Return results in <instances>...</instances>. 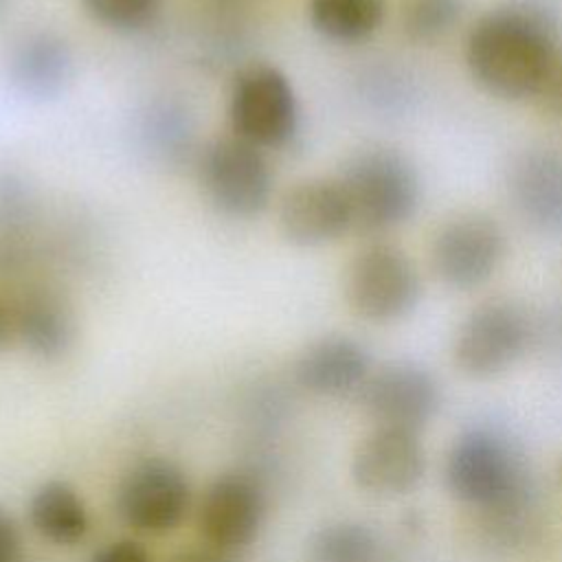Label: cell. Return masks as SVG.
I'll list each match as a JSON object with an SVG mask.
<instances>
[{"instance_id": "28", "label": "cell", "mask_w": 562, "mask_h": 562, "mask_svg": "<svg viewBox=\"0 0 562 562\" xmlns=\"http://www.w3.org/2000/svg\"><path fill=\"white\" fill-rule=\"evenodd\" d=\"M13 340H18L13 299L0 292V351H4Z\"/></svg>"}, {"instance_id": "11", "label": "cell", "mask_w": 562, "mask_h": 562, "mask_svg": "<svg viewBox=\"0 0 562 562\" xmlns=\"http://www.w3.org/2000/svg\"><path fill=\"white\" fill-rule=\"evenodd\" d=\"M426 472V452L419 432L373 426L351 457L353 483L380 498L402 496L417 487Z\"/></svg>"}, {"instance_id": "16", "label": "cell", "mask_w": 562, "mask_h": 562, "mask_svg": "<svg viewBox=\"0 0 562 562\" xmlns=\"http://www.w3.org/2000/svg\"><path fill=\"white\" fill-rule=\"evenodd\" d=\"M72 70L75 59L70 46L48 31L24 35L11 48L7 64L11 86L31 101L57 99L68 88Z\"/></svg>"}, {"instance_id": "2", "label": "cell", "mask_w": 562, "mask_h": 562, "mask_svg": "<svg viewBox=\"0 0 562 562\" xmlns=\"http://www.w3.org/2000/svg\"><path fill=\"white\" fill-rule=\"evenodd\" d=\"M353 215V231L384 233L413 217L419 206V178L404 154L367 147L351 154L338 176Z\"/></svg>"}, {"instance_id": "29", "label": "cell", "mask_w": 562, "mask_h": 562, "mask_svg": "<svg viewBox=\"0 0 562 562\" xmlns=\"http://www.w3.org/2000/svg\"><path fill=\"white\" fill-rule=\"evenodd\" d=\"M167 562H231L226 553L213 549V547H191L176 551Z\"/></svg>"}, {"instance_id": "24", "label": "cell", "mask_w": 562, "mask_h": 562, "mask_svg": "<svg viewBox=\"0 0 562 562\" xmlns=\"http://www.w3.org/2000/svg\"><path fill=\"white\" fill-rule=\"evenodd\" d=\"M33 198L29 187L15 176H2L0 178V222L9 226V231H15L31 217Z\"/></svg>"}, {"instance_id": "15", "label": "cell", "mask_w": 562, "mask_h": 562, "mask_svg": "<svg viewBox=\"0 0 562 562\" xmlns=\"http://www.w3.org/2000/svg\"><path fill=\"white\" fill-rule=\"evenodd\" d=\"M15 336L42 360H57L75 342V314L68 299L53 285L33 283L13 296Z\"/></svg>"}, {"instance_id": "21", "label": "cell", "mask_w": 562, "mask_h": 562, "mask_svg": "<svg viewBox=\"0 0 562 562\" xmlns=\"http://www.w3.org/2000/svg\"><path fill=\"white\" fill-rule=\"evenodd\" d=\"M140 138L151 154L167 160H178L193 140L191 116L180 103H154L143 116Z\"/></svg>"}, {"instance_id": "27", "label": "cell", "mask_w": 562, "mask_h": 562, "mask_svg": "<svg viewBox=\"0 0 562 562\" xmlns=\"http://www.w3.org/2000/svg\"><path fill=\"white\" fill-rule=\"evenodd\" d=\"M20 560V533L9 516L0 507V562H18Z\"/></svg>"}, {"instance_id": "31", "label": "cell", "mask_w": 562, "mask_h": 562, "mask_svg": "<svg viewBox=\"0 0 562 562\" xmlns=\"http://www.w3.org/2000/svg\"><path fill=\"white\" fill-rule=\"evenodd\" d=\"M18 562H20V560H18Z\"/></svg>"}, {"instance_id": "12", "label": "cell", "mask_w": 562, "mask_h": 562, "mask_svg": "<svg viewBox=\"0 0 562 562\" xmlns=\"http://www.w3.org/2000/svg\"><path fill=\"white\" fill-rule=\"evenodd\" d=\"M263 516L261 485L248 474L226 472L206 487L198 509V529L209 547L231 553L257 538Z\"/></svg>"}, {"instance_id": "10", "label": "cell", "mask_w": 562, "mask_h": 562, "mask_svg": "<svg viewBox=\"0 0 562 562\" xmlns=\"http://www.w3.org/2000/svg\"><path fill=\"white\" fill-rule=\"evenodd\" d=\"M358 400L373 426L419 432L439 408V384L413 362H391L369 373Z\"/></svg>"}, {"instance_id": "5", "label": "cell", "mask_w": 562, "mask_h": 562, "mask_svg": "<svg viewBox=\"0 0 562 562\" xmlns=\"http://www.w3.org/2000/svg\"><path fill=\"white\" fill-rule=\"evenodd\" d=\"M422 294L419 274L408 255L386 241L356 252L345 272L349 310L369 323H393L413 312Z\"/></svg>"}, {"instance_id": "3", "label": "cell", "mask_w": 562, "mask_h": 562, "mask_svg": "<svg viewBox=\"0 0 562 562\" xmlns=\"http://www.w3.org/2000/svg\"><path fill=\"white\" fill-rule=\"evenodd\" d=\"M448 492L463 505L483 512L516 507L522 496V472L509 446L485 428L461 432L443 463Z\"/></svg>"}, {"instance_id": "20", "label": "cell", "mask_w": 562, "mask_h": 562, "mask_svg": "<svg viewBox=\"0 0 562 562\" xmlns=\"http://www.w3.org/2000/svg\"><path fill=\"white\" fill-rule=\"evenodd\" d=\"M380 540L358 520H334L318 527L305 547L307 562H375Z\"/></svg>"}, {"instance_id": "23", "label": "cell", "mask_w": 562, "mask_h": 562, "mask_svg": "<svg viewBox=\"0 0 562 562\" xmlns=\"http://www.w3.org/2000/svg\"><path fill=\"white\" fill-rule=\"evenodd\" d=\"M86 13L116 33H136L160 13L162 0H81Z\"/></svg>"}, {"instance_id": "26", "label": "cell", "mask_w": 562, "mask_h": 562, "mask_svg": "<svg viewBox=\"0 0 562 562\" xmlns=\"http://www.w3.org/2000/svg\"><path fill=\"white\" fill-rule=\"evenodd\" d=\"M90 562H151V555L143 544L123 538L103 544L99 551H94Z\"/></svg>"}, {"instance_id": "4", "label": "cell", "mask_w": 562, "mask_h": 562, "mask_svg": "<svg viewBox=\"0 0 562 562\" xmlns=\"http://www.w3.org/2000/svg\"><path fill=\"white\" fill-rule=\"evenodd\" d=\"M299 99L292 81L272 64H248L231 83V132L259 149L288 145L299 132Z\"/></svg>"}, {"instance_id": "7", "label": "cell", "mask_w": 562, "mask_h": 562, "mask_svg": "<svg viewBox=\"0 0 562 562\" xmlns=\"http://www.w3.org/2000/svg\"><path fill=\"white\" fill-rule=\"evenodd\" d=\"M191 487L171 459L149 457L132 465L116 487V512L140 533L165 536L187 516Z\"/></svg>"}, {"instance_id": "30", "label": "cell", "mask_w": 562, "mask_h": 562, "mask_svg": "<svg viewBox=\"0 0 562 562\" xmlns=\"http://www.w3.org/2000/svg\"><path fill=\"white\" fill-rule=\"evenodd\" d=\"M560 476H562V463H560Z\"/></svg>"}, {"instance_id": "22", "label": "cell", "mask_w": 562, "mask_h": 562, "mask_svg": "<svg viewBox=\"0 0 562 562\" xmlns=\"http://www.w3.org/2000/svg\"><path fill=\"white\" fill-rule=\"evenodd\" d=\"M465 0H404L400 24L402 33L417 44H430L461 20Z\"/></svg>"}, {"instance_id": "1", "label": "cell", "mask_w": 562, "mask_h": 562, "mask_svg": "<svg viewBox=\"0 0 562 562\" xmlns=\"http://www.w3.org/2000/svg\"><path fill=\"white\" fill-rule=\"evenodd\" d=\"M555 29L531 2H509L483 13L465 37L472 79L505 101L533 99L555 53Z\"/></svg>"}, {"instance_id": "19", "label": "cell", "mask_w": 562, "mask_h": 562, "mask_svg": "<svg viewBox=\"0 0 562 562\" xmlns=\"http://www.w3.org/2000/svg\"><path fill=\"white\" fill-rule=\"evenodd\" d=\"M386 11V0H310L307 15L312 29L325 40L353 44L378 31Z\"/></svg>"}, {"instance_id": "18", "label": "cell", "mask_w": 562, "mask_h": 562, "mask_svg": "<svg viewBox=\"0 0 562 562\" xmlns=\"http://www.w3.org/2000/svg\"><path fill=\"white\" fill-rule=\"evenodd\" d=\"M31 527L53 544L70 547L86 538L90 518L81 494L64 481L42 483L29 498Z\"/></svg>"}, {"instance_id": "9", "label": "cell", "mask_w": 562, "mask_h": 562, "mask_svg": "<svg viewBox=\"0 0 562 562\" xmlns=\"http://www.w3.org/2000/svg\"><path fill=\"white\" fill-rule=\"evenodd\" d=\"M503 250L505 237L496 220L483 213H463L439 228L430 259L446 285L472 290L494 274Z\"/></svg>"}, {"instance_id": "25", "label": "cell", "mask_w": 562, "mask_h": 562, "mask_svg": "<svg viewBox=\"0 0 562 562\" xmlns=\"http://www.w3.org/2000/svg\"><path fill=\"white\" fill-rule=\"evenodd\" d=\"M533 99L547 116L562 123V48L560 46L555 48Z\"/></svg>"}, {"instance_id": "14", "label": "cell", "mask_w": 562, "mask_h": 562, "mask_svg": "<svg viewBox=\"0 0 562 562\" xmlns=\"http://www.w3.org/2000/svg\"><path fill=\"white\" fill-rule=\"evenodd\" d=\"M371 371L367 347L345 334H327L312 340L294 362L299 386L321 397L358 393Z\"/></svg>"}, {"instance_id": "6", "label": "cell", "mask_w": 562, "mask_h": 562, "mask_svg": "<svg viewBox=\"0 0 562 562\" xmlns=\"http://www.w3.org/2000/svg\"><path fill=\"white\" fill-rule=\"evenodd\" d=\"M200 182L209 202L231 217L259 215L272 195V169L263 149L235 134L213 138L202 149Z\"/></svg>"}, {"instance_id": "13", "label": "cell", "mask_w": 562, "mask_h": 562, "mask_svg": "<svg viewBox=\"0 0 562 562\" xmlns=\"http://www.w3.org/2000/svg\"><path fill=\"white\" fill-rule=\"evenodd\" d=\"M283 237L303 248L325 246L353 231V215L338 178H307L285 191L279 206Z\"/></svg>"}, {"instance_id": "17", "label": "cell", "mask_w": 562, "mask_h": 562, "mask_svg": "<svg viewBox=\"0 0 562 562\" xmlns=\"http://www.w3.org/2000/svg\"><path fill=\"white\" fill-rule=\"evenodd\" d=\"M509 195L533 228L562 233V154L533 149L518 156L509 169Z\"/></svg>"}, {"instance_id": "8", "label": "cell", "mask_w": 562, "mask_h": 562, "mask_svg": "<svg viewBox=\"0 0 562 562\" xmlns=\"http://www.w3.org/2000/svg\"><path fill=\"white\" fill-rule=\"evenodd\" d=\"M529 323L509 301H487L474 307L457 329L452 360L470 378H494L507 371L525 351Z\"/></svg>"}]
</instances>
